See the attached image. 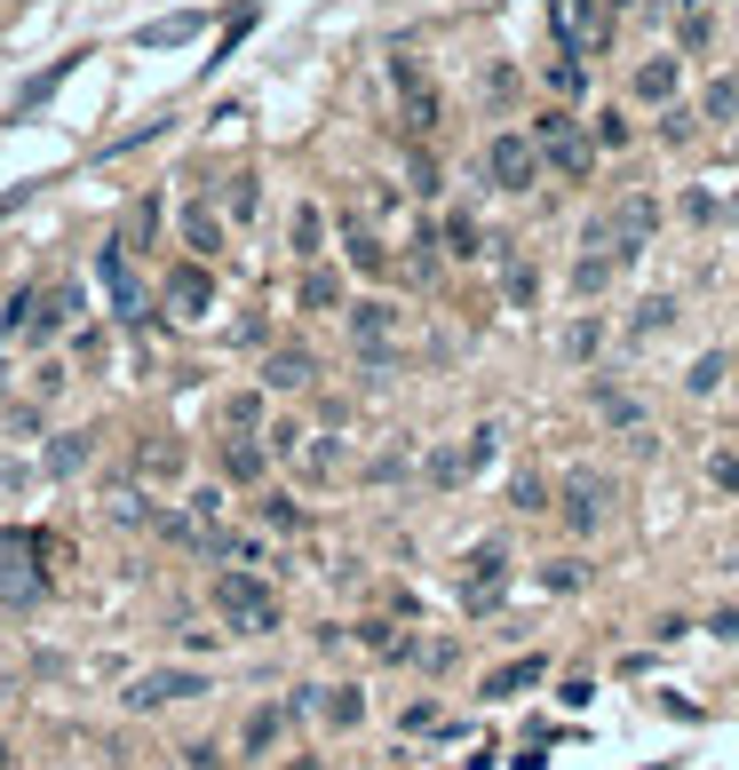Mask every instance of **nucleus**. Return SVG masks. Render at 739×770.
<instances>
[{
  "label": "nucleus",
  "mask_w": 739,
  "mask_h": 770,
  "mask_svg": "<svg viewBox=\"0 0 739 770\" xmlns=\"http://www.w3.org/2000/svg\"><path fill=\"white\" fill-rule=\"evenodd\" d=\"M215 612H223L231 635H279V620H287L271 580H255V573H223L215 580Z\"/></svg>",
  "instance_id": "f257e3e1"
},
{
  "label": "nucleus",
  "mask_w": 739,
  "mask_h": 770,
  "mask_svg": "<svg viewBox=\"0 0 739 770\" xmlns=\"http://www.w3.org/2000/svg\"><path fill=\"white\" fill-rule=\"evenodd\" d=\"M48 564H32V532H0V596L9 604H41L48 596Z\"/></svg>",
  "instance_id": "f03ea898"
},
{
  "label": "nucleus",
  "mask_w": 739,
  "mask_h": 770,
  "mask_svg": "<svg viewBox=\"0 0 739 770\" xmlns=\"http://www.w3.org/2000/svg\"><path fill=\"white\" fill-rule=\"evenodd\" d=\"M533 144H541V159L557 167V175H573V183H581L589 167H596V151L581 144V127L564 120V112H541V120H533Z\"/></svg>",
  "instance_id": "7ed1b4c3"
},
{
  "label": "nucleus",
  "mask_w": 739,
  "mask_h": 770,
  "mask_svg": "<svg viewBox=\"0 0 739 770\" xmlns=\"http://www.w3.org/2000/svg\"><path fill=\"white\" fill-rule=\"evenodd\" d=\"M485 175L501 191H533V183H541V144H533V136H493L485 144Z\"/></svg>",
  "instance_id": "20e7f679"
},
{
  "label": "nucleus",
  "mask_w": 739,
  "mask_h": 770,
  "mask_svg": "<svg viewBox=\"0 0 739 770\" xmlns=\"http://www.w3.org/2000/svg\"><path fill=\"white\" fill-rule=\"evenodd\" d=\"M208 691V676H191V667H152V676L127 691V715H159V707H176V699H199Z\"/></svg>",
  "instance_id": "39448f33"
},
{
  "label": "nucleus",
  "mask_w": 739,
  "mask_h": 770,
  "mask_svg": "<svg viewBox=\"0 0 739 770\" xmlns=\"http://www.w3.org/2000/svg\"><path fill=\"white\" fill-rule=\"evenodd\" d=\"M167 310H183V318H208V310H215V271H208L199 254L167 271Z\"/></svg>",
  "instance_id": "423d86ee"
},
{
  "label": "nucleus",
  "mask_w": 739,
  "mask_h": 770,
  "mask_svg": "<svg viewBox=\"0 0 739 770\" xmlns=\"http://www.w3.org/2000/svg\"><path fill=\"white\" fill-rule=\"evenodd\" d=\"M501 588H510V556H501V548H478V556H469V573H461V604H469V612H493Z\"/></svg>",
  "instance_id": "0eeeda50"
},
{
  "label": "nucleus",
  "mask_w": 739,
  "mask_h": 770,
  "mask_svg": "<svg viewBox=\"0 0 739 770\" xmlns=\"http://www.w3.org/2000/svg\"><path fill=\"white\" fill-rule=\"evenodd\" d=\"M104 286H112V318L144 326V286H136V271H127V247L120 239L104 247Z\"/></svg>",
  "instance_id": "6e6552de"
},
{
  "label": "nucleus",
  "mask_w": 739,
  "mask_h": 770,
  "mask_svg": "<svg viewBox=\"0 0 739 770\" xmlns=\"http://www.w3.org/2000/svg\"><path fill=\"white\" fill-rule=\"evenodd\" d=\"M176 223H183V254H199V262H215V254H223V215L208 207V199H183V215H176Z\"/></svg>",
  "instance_id": "1a4fd4ad"
},
{
  "label": "nucleus",
  "mask_w": 739,
  "mask_h": 770,
  "mask_svg": "<svg viewBox=\"0 0 739 770\" xmlns=\"http://www.w3.org/2000/svg\"><path fill=\"white\" fill-rule=\"evenodd\" d=\"M343 254H350V271H366V279H390V247L366 230V215H343Z\"/></svg>",
  "instance_id": "9d476101"
},
{
  "label": "nucleus",
  "mask_w": 739,
  "mask_h": 770,
  "mask_svg": "<svg viewBox=\"0 0 739 770\" xmlns=\"http://www.w3.org/2000/svg\"><path fill=\"white\" fill-rule=\"evenodd\" d=\"M279 739H287V707H247V723H239V755L262 762Z\"/></svg>",
  "instance_id": "9b49d317"
},
{
  "label": "nucleus",
  "mask_w": 739,
  "mask_h": 770,
  "mask_svg": "<svg viewBox=\"0 0 739 770\" xmlns=\"http://www.w3.org/2000/svg\"><path fill=\"white\" fill-rule=\"evenodd\" d=\"M294 303L311 310V318H326V310H343V279H334L326 262H302V286H294Z\"/></svg>",
  "instance_id": "f8f14e48"
},
{
  "label": "nucleus",
  "mask_w": 739,
  "mask_h": 770,
  "mask_svg": "<svg viewBox=\"0 0 739 770\" xmlns=\"http://www.w3.org/2000/svg\"><path fill=\"white\" fill-rule=\"evenodd\" d=\"M564 524H573V532L604 524V477H573V485H564Z\"/></svg>",
  "instance_id": "ddd939ff"
},
{
  "label": "nucleus",
  "mask_w": 739,
  "mask_h": 770,
  "mask_svg": "<svg viewBox=\"0 0 739 770\" xmlns=\"http://www.w3.org/2000/svg\"><path fill=\"white\" fill-rule=\"evenodd\" d=\"M199 32H208V9H183V16L144 24V32H136V48H183V41H199Z\"/></svg>",
  "instance_id": "4468645a"
},
{
  "label": "nucleus",
  "mask_w": 739,
  "mask_h": 770,
  "mask_svg": "<svg viewBox=\"0 0 739 770\" xmlns=\"http://www.w3.org/2000/svg\"><path fill=\"white\" fill-rule=\"evenodd\" d=\"M223 477L231 485H262V477H271V453H262L255 438H231L223 445Z\"/></svg>",
  "instance_id": "2eb2a0df"
},
{
  "label": "nucleus",
  "mask_w": 739,
  "mask_h": 770,
  "mask_svg": "<svg viewBox=\"0 0 739 770\" xmlns=\"http://www.w3.org/2000/svg\"><path fill=\"white\" fill-rule=\"evenodd\" d=\"M541 676H549V659H541V652H525V659H510V667H493L485 691H493V699H517V691H533Z\"/></svg>",
  "instance_id": "dca6fc26"
},
{
  "label": "nucleus",
  "mask_w": 739,
  "mask_h": 770,
  "mask_svg": "<svg viewBox=\"0 0 739 770\" xmlns=\"http://www.w3.org/2000/svg\"><path fill=\"white\" fill-rule=\"evenodd\" d=\"M262 382H271V389H311V382H318V358H302V350H271V358H262Z\"/></svg>",
  "instance_id": "f3484780"
},
{
  "label": "nucleus",
  "mask_w": 739,
  "mask_h": 770,
  "mask_svg": "<svg viewBox=\"0 0 739 770\" xmlns=\"http://www.w3.org/2000/svg\"><path fill=\"white\" fill-rule=\"evenodd\" d=\"M350 333H358V350L374 358L390 333H398V310H390V303H358V310H350Z\"/></svg>",
  "instance_id": "a211bd4d"
},
{
  "label": "nucleus",
  "mask_w": 739,
  "mask_h": 770,
  "mask_svg": "<svg viewBox=\"0 0 739 770\" xmlns=\"http://www.w3.org/2000/svg\"><path fill=\"white\" fill-rule=\"evenodd\" d=\"M294 254L302 262H326V207H318V199H302V207H294Z\"/></svg>",
  "instance_id": "6ab92c4d"
},
{
  "label": "nucleus",
  "mask_w": 739,
  "mask_h": 770,
  "mask_svg": "<svg viewBox=\"0 0 739 770\" xmlns=\"http://www.w3.org/2000/svg\"><path fill=\"white\" fill-rule=\"evenodd\" d=\"M88 461H96V429H72V438L48 445V477H80Z\"/></svg>",
  "instance_id": "aec40b11"
},
{
  "label": "nucleus",
  "mask_w": 739,
  "mask_h": 770,
  "mask_svg": "<svg viewBox=\"0 0 739 770\" xmlns=\"http://www.w3.org/2000/svg\"><path fill=\"white\" fill-rule=\"evenodd\" d=\"M159 223H167V199L144 191L136 207H127V247H159Z\"/></svg>",
  "instance_id": "412c9836"
},
{
  "label": "nucleus",
  "mask_w": 739,
  "mask_h": 770,
  "mask_svg": "<svg viewBox=\"0 0 739 770\" xmlns=\"http://www.w3.org/2000/svg\"><path fill=\"white\" fill-rule=\"evenodd\" d=\"M668 95H676V56L636 64V104H668Z\"/></svg>",
  "instance_id": "4be33fe9"
},
{
  "label": "nucleus",
  "mask_w": 739,
  "mask_h": 770,
  "mask_svg": "<svg viewBox=\"0 0 739 770\" xmlns=\"http://www.w3.org/2000/svg\"><path fill=\"white\" fill-rule=\"evenodd\" d=\"M255 207H262V175L247 167V175H223V215L231 223H255Z\"/></svg>",
  "instance_id": "5701e85b"
},
{
  "label": "nucleus",
  "mask_w": 739,
  "mask_h": 770,
  "mask_svg": "<svg viewBox=\"0 0 739 770\" xmlns=\"http://www.w3.org/2000/svg\"><path fill=\"white\" fill-rule=\"evenodd\" d=\"M446 254H454V262L485 254V239H478V223H469V215H446Z\"/></svg>",
  "instance_id": "b1692460"
},
{
  "label": "nucleus",
  "mask_w": 739,
  "mask_h": 770,
  "mask_svg": "<svg viewBox=\"0 0 739 770\" xmlns=\"http://www.w3.org/2000/svg\"><path fill=\"white\" fill-rule=\"evenodd\" d=\"M708 120H739V72H716L708 80Z\"/></svg>",
  "instance_id": "393cba45"
},
{
  "label": "nucleus",
  "mask_w": 739,
  "mask_h": 770,
  "mask_svg": "<svg viewBox=\"0 0 739 770\" xmlns=\"http://www.w3.org/2000/svg\"><path fill=\"white\" fill-rule=\"evenodd\" d=\"M223 421L239 429V438H255V429H262V397H255V389H239V397L223 406Z\"/></svg>",
  "instance_id": "a878e982"
},
{
  "label": "nucleus",
  "mask_w": 739,
  "mask_h": 770,
  "mask_svg": "<svg viewBox=\"0 0 739 770\" xmlns=\"http://www.w3.org/2000/svg\"><path fill=\"white\" fill-rule=\"evenodd\" d=\"M613 271H620L613 254H581V262H573V294H596L604 279H613Z\"/></svg>",
  "instance_id": "bb28decb"
},
{
  "label": "nucleus",
  "mask_w": 739,
  "mask_h": 770,
  "mask_svg": "<svg viewBox=\"0 0 739 770\" xmlns=\"http://www.w3.org/2000/svg\"><path fill=\"white\" fill-rule=\"evenodd\" d=\"M262 524H271V532H302V509L287 492H262Z\"/></svg>",
  "instance_id": "cd10ccee"
},
{
  "label": "nucleus",
  "mask_w": 739,
  "mask_h": 770,
  "mask_svg": "<svg viewBox=\"0 0 739 770\" xmlns=\"http://www.w3.org/2000/svg\"><path fill=\"white\" fill-rule=\"evenodd\" d=\"M318 707H326V723H343V731H350V723L366 715V699H358V691H334V699H318Z\"/></svg>",
  "instance_id": "c85d7f7f"
},
{
  "label": "nucleus",
  "mask_w": 739,
  "mask_h": 770,
  "mask_svg": "<svg viewBox=\"0 0 739 770\" xmlns=\"http://www.w3.org/2000/svg\"><path fill=\"white\" fill-rule=\"evenodd\" d=\"M223 509H231V492H215V485H208V492H191V524H215Z\"/></svg>",
  "instance_id": "c756f323"
},
{
  "label": "nucleus",
  "mask_w": 739,
  "mask_h": 770,
  "mask_svg": "<svg viewBox=\"0 0 739 770\" xmlns=\"http://www.w3.org/2000/svg\"><path fill=\"white\" fill-rule=\"evenodd\" d=\"M596 144H604V151H620V144H628V120H620V112H604V120H596Z\"/></svg>",
  "instance_id": "7c9ffc66"
},
{
  "label": "nucleus",
  "mask_w": 739,
  "mask_h": 770,
  "mask_svg": "<svg viewBox=\"0 0 739 770\" xmlns=\"http://www.w3.org/2000/svg\"><path fill=\"white\" fill-rule=\"evenodd\" d=\"M144 468H152V477H167V468H183V453L176 445H144Z\"/></svg>",
  "instance_id": "2f4dec72"
},
{
  "label": "nucleus",
  "mask_w": 739,
  "mask_h": 770,
  "mask_svg": "<svg viewBox=\"0 0 739 770\" xmlns=\"http://www.w3.org/2000/svg\"><path fill=\"white\" fill-rule=\"evenodd\" d=\"M708 477H716L724 492H739V453H716V461H708Z\"/></svg>",
  "instance_id": "473e14b6"
},
{
  "label": "nucleus",
  "mask_w": 739,
  "mask_h": 770,
  "mask_svg": "<svg viewBox=\"0 0 739 770\" xmlns=\"http://www.w3.org/2000/svg\"><path fill=\"white\" fill-rule=\"evenodd\" d=\"M716 382H724V358H699V365H692V389H699V397H708Z\"/></svg>",
  "instance_id": "72a5a7b5"
},
{
  "label": "nucleus",
  "mask_w": 739,
  "mask_h": 770,
  "mask_svg": "<svg viewBox=\"0 0 739 770\" xmlns=\"http://www.w3.org/2000/svg\"><path fill=\"white\" fill-rule=\"evenodd\" d=\"M517 509H549V485L541 477H517Z\"/></svg>",
  "instance_id": "f704fd0d"
},
{
  "label": "nucleus",
  "mask_w": 739,
  "mask_h": 770,
  "mask_svg": "<svg viewBox=\"0 0 739 770\" xmlns=\"http://www.w3.org/2000/svg\"><path fill=\"white\" fill-rule=\"evenodd\" d=\"M152 509H144V492H127V500H112V524H144Z\"/></svg>",
  "instance_id": "c9c22d12"
},
{
  "label": "nucleus",
  "mask_w": 739,
  "mask_h": 770,
  "mask_svg": "<svg viewBox=\"0 0 739 770\" xmlns=\"http://www.w3.org/2000/svg\"><path fill=\"white\" fill-rule=\"evenodd\" d=\"M668 318H676V303H645V318H636V333H660Z\"/></svg>",
  "instance_id": "e433bc0d"
},
{
  "label": "nucleus",
  "mask_w": 739,
  "mask_h": 770,
  "mask_svg": "<svg viewBox=\"0 0 739 770\" xmlns=\"http://www.w3.org/2000/svg\"><path fill=\"white\" fill-rule=\"evenodd\" d=\"M596 9H604V16H613V9H628V0H596Z\"/></svg>",
  "instance_id": "4c0bfd02"
},
{
  "label": "nucleus",
  "mask_w": 739,
  "mask_h": 770,
  "mask_svg": "<svg viewBox=\"0 0 739 770\" xmlns=\"http://www.w3.org/2000/svg\"><path fill=\"white\" fill-rule=\"evenodd\" d=\"M0 770H9V739H0Z\"/></svg>",
  "instance_id": "58836bf2"
}]
</instances>
